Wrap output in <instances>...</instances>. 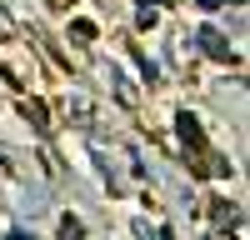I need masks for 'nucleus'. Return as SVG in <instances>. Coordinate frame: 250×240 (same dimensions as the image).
<instances>
[{
  "instance_id": "f257e3e1",
  "label": "nucleus",
  "mask_w": 250,
  "mask_h": 240,
  "mask_svg": "<svg viewBox=\"0 0 250 240\" xmlns=\"http://www.w3.org/2000/svg\"><path fill=\"white\" fill-rule=\"evenodd\" d=\"M195 45H200L205 55H215V60H230V45H225L215 30H200V35H195Z\"/></svg>"
},
{
  "instance_id": "f03ea898",
  "label": "nucleus",
  "mask_w": 250,
  "mask_h": 240,
  "mask_svg": "<svg viewBox=\"0 0 250 240\" xmlns=\"http://www.w3.org/2000/svg\"><path fill=\"white\" fill-rule=\"evenodd\" d=\"M180 140H185V145H200V125H195V115H180Z\"/></svg>"
},
{
  "instance_id": "20e7f679",
  "label": "nucleus",
  "mask_w": 250,
  "mask_h": 240,
  "mask_svg": "<svg viewBox=\"0 0 250 240\" xmlns=\"http://www.w3.org/2000/svg\"><path fill=\"white\" fill-rule=\"evenodd\" d=\"M25 115H30V125H35V130H45V105H40V100H30Z\"/></svg>"
},
{
  "instance_id": "7ed1b4c3",
  "label": "nucleus",
  "mask_w": 250,
  "mask_h": 240,
  "mask_svg": "<svg viewBox=\"0 0 250 240\" xmlns=\"http://www.w3.org/2000/svg\"><path fill=\"white\" fill-rule=\"evenodd\" d=\"M60 235H65V240H85V225H80L75 215H65V220H60Z\"/></svg>"
}]
</instances>
